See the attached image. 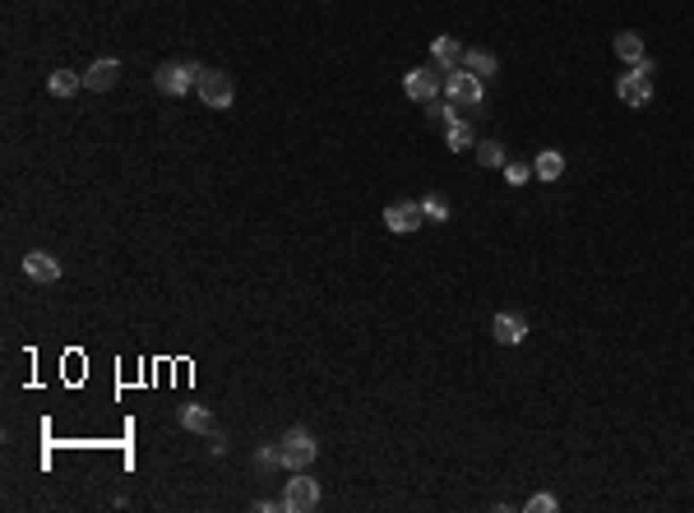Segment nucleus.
<instances>
[{
  "label": "nucleus",
  "mask_w": 694,
  "mask_h": 513,
  "mask_svg": "<svg viewBox=\"0 0 694 513\" xmlns=\"http://www.w3.org/2000/svg\"><path fill=\"white\" fill-rule=\"evenodd\" d=\"M444 102L449 106H459V112H472L477 116V106L487 102V79H477L472 70H444Z\"/></svg>",
  "instance_id": "nucleus-1"
},
{
  "label": "nucleus",
  "mask_w": 694,
  "mask_h": 513,
  "mask_svg": "<svg viewBox=\"0 0 694 513\" xmlns=\"http://www.w3.org/2000/svg\"><path fill=\"white\" fill-rule=\"evenodd\" d=\"M199 70L195 61H167V65H157L153 70V88L163 93V97H185L195 84H199Z\"/></svg>",
  "instance_id": "nucleus-2"
},
{
  "label": "nucleus",
  "mask_w": 694,
  "mask_h": 513,
  "mask_svg": "<svg viewBox=\"0 0 694 513\" xmlns=\"http://www.w3.org/2000/svg\"><path fill=\"white\" fill-rule=\"evenodd\" d=\"M278 449H283V472H306L319 458V444H315V435L306 425H292L287 435L278 440Z\"/></svg>",
  "instance_id": "nucleus-3"
},
{
  "label": "nucleus",
  "mask_w": 694,
  "mask_h": 513,
  "mask_svg": "<svg viewBox=\"0 0 694 513\" xmlns=\"http://www.w3.org/2000/svg\"><path fill=\"white\" fill-rule=\"evenodd\" d=\"M653 61H639V65H630V74H621L616 79V97L625 102V106H648V97H653Z\"/></svg>",
  "instance_id": "nucleus-4"
},
{
  "label": "nucleus",
  "mask_w": 694,
  "mask_h": 513,
  "mask_svg": "<svg viewBox=\"0 0 694 513\" xmlns=\"http://www.w3.org/2000/svg\"><path fill=\"white\" fill-rule=\"evenodd\" d=\"M319 504V481L310 472H292V481L283 485V513H310Z\"/></svg>",
  "instance_id": "nucleus-5"
},
{
  "label": "nucleus",
  "mask_w": 694,
  "mask_h": 513,
  "mask_svg": "<svg viewBox=\"0 0 694 513\" xmlns=\"http://www.w3.org/2000/svg\"><path fill=\"white\" fill-rule=\"evenodd\" d=\"M195 93H199V102L204 106H213V112H227L232 106V97H236V88H232V79L223 74V70H199V84H195Z\"/></svg>",
  "instance_id": "nucleus-6"
},
{
  "label": "nucleus",
  "mask_w": 694,
  "mask_h": 513,
  "mask_svg": "<svg viewBox=\"0 0 694 513\" xmlns=\"http://www.w3.org/2000/svg\"><path fill=\"white\" fill-rule=\"evenodd\" d=\"M403 93H408L412 102H436V97L444 93V70H436V65L408 70V74H403Z\"/></svg>",
  "instance_id": "nucleus-7"
},
{
  "label": "nucleus",
  "mask_w": 694,
  "mask_h": 513,
  "mask_svg": "<svg viewBox=\"0 0 694 513\" xmlns=\"http://www.w3.org/2000/svg\"><path fill=\"white\" fill-rule=\"evenodd\" d=\"M421 223H426L421 199H398V204H389V208H385V227H389L394 236H412Z\"/></svg>",
  "instance_id": "nucleus-8"
},
{
  "label": "nucleus",
  "mask_w": 694,
  "mask_h": 513,
  "mask_svg": "<svg viewBox=\"0 0 694 513\" xmlns=\"http://www.w3.org/2000/svg\"><path fill=\"white\" fill-rule=\"evenodd\" d=\"M61 273H65V268H61V259L51 250H29V255H23V278H29V282H61Z\"/></svg>",
  "instance_id": "nucleus-9"
},
{
  "label": "nucleus",
  "mask_w": 694,
  "mask_h": 513,
  "mask_svg": "<svg viewBox=\"0 0 694 513\" xmlns=\"http://www.w3.org/2000/svg\"><path fill=\"white\" fill-rule=\"evenodd\" d=\"M491 338H495L500 347H519V342L528 338V319H523V315H510V310L495 315V319H491Z\"/></svg>",
  "instance_id": "nucleus-10"
},
{
  "label": "nucleus",
  "mask_w": 694,
  "mask_h": 513,
  "mask_svg": "<svg viewBox=\"0 0 694 513\" xmlns=\"http://www.w3.org/2000/svg\"><path fill=\"white\" fill-rule=\"evenodd\" d=\"M116 79H121V61H116V56H102V61H93V65L84 70V88L106 93V88H116Z\"/></svg>",
  "instance_id": "nucleus-11"
},
{
  "label": "nucleus",
  "mask_w": 694,
  "mask_h": 513,
  "mask_svg": "<svg viewBox=\"0 0 694 513\" xmlns=\"http://www.w3.org/2000/svg\"><path fill=\"white\" fill-rule=\"evenodd\" d=\"M444 148H449V153L477 148V139H472V121H468L463 112H453V116L444 121Z\"/></svg>",
  "instance_id": "nucleus-12"
},
{
  "label": "nucleus",
  "mask_w": 694,
  "mask_h": 513,
  "mask_svg": "<svg viewBox=\"0 0 694 513\" xmlns=\"http://www.w3.org/2000/svg\"><path fill=\"white\" fill-rule=\"evenodd\" d=\"M431 61H436V70H459L463 65V42L459 38H431Z\"/></svg>",
  "instance_id": "nucleus-13"
},
{
  "label": "nucleus",
  "mask_w": 694,
  "mask_h": 513,
  "mask_svg": "<svg viewBox=\"0 0 694 513\" xmlns=\"http://www.w3.org/2000/svg\"><path fill=\"white\" fill-rule=\"evenodd\" d=\"M611 51H616V61H625V65H639V61H648V46H644V38L639 33H616V42H611Z\"/></svg>",
  "instance_id": "nucleus-14"
},
{
  "label": "nucleus",
  "mask_w": 694,
  "mask_h": 513,
  "mask_svg": "<svg viewBox=\"0 0 694 513\" xmlns=\"http://www.w3.org/2000/svg\"><path fill=\"white\" fill-rule=\"evenodd\" d=\"M532 176H537V181H560V176H565V153L542 148L537 157H532Z\"/></svg>",
  "instance_id": "nucleus-15"
},
{
  "label": "nucleus",
  "mask_w": 694,
  "mask_h": 513,
  "mask_svg": "<svg viewBox=\"0 0 694 513\" xmlns=\"http://www.w3.org/2000/svg\"><path fill=\"white\" fill-rule=\"evenodd\" d=\"M463 70H472L477 79H495L500 74V61H495V51L472 46V51H463Z\"/></svg>",
  "instance_id": "nucleus-16"
},
{
  "label": "nucleus",
  "mask_w": 694,
  "mask_h": 513,
  "mask_svg": "<svg viewBox=\"0 0 694 513\" xmlns=\"http://www.w3.org/2000/svg\"><path fill=\"white\" fill-rule=\"evenodd\" d=\"M181 430H190V435H213V430H218V425H213V412L208 408H181Z\"/></svg>",
  "instance_id": "nucleus-17"
},
{
  "label": "nucleus",
  "mask_w": 694,
  "mask_h": 513,
  "mask_svg": "<svg viewBox=\"0 0 694 513\" xmlns=\"http://www.w3.org/2000/svg\"><path fill=\"white\" fill-rule=\"evenodd\" d=\"M79 88H84V74H74V70H56L47 79V93L51 97H74Z\"/></svg>",
  "instance_id": "nucleus-18"
},
{
  "label": "nucleus",
  "mask_w": 694,
  "mask_h": 513,
  "mask_svg": "<svg viewBox=\"0 0 694 513\" xmlns=\"http://www.w3.org/2000/svg\"><path fill=\"white\" fill-rule=\"evenodd\" d=\"M477 162H482V167H504V144H495V139H477Z\"/></svg>",
  "instance_id": "nucleus-19"
},
{
  "label": "nucleus",
  "mask_w": 694,
  "mask_h": 513,
  "mask_svg": "<svg viewBox=\"0 0 694 513\" xmlns=\"http://www.w3.org/2000/svg\"><path fill=\"white\" fill-rule=\"evenodd\" d=\"M255 467H259L264 476H269V472H278V467H283V449H278V444H264V449L255 453Z\"/></svg>",
  "instance_id": "nucleus-20"
},
{
  "label": "nucleus",
  "mask_w": 694,
  "mask_h": 513,
  "mask_svg": "<svg viewBox=\"0 0 694 513\" xmlns=\"http://www.w3.org/2000/svg\"><path fill=\"white\" fill-rule=\"evenodd\" d=\"M421 213H426V223H444L449 218V199L444 195H426L421 199Z\"/></svg>",
  "instance_id": "nucleus-21"
},
{
  "label": "nucleus",
  "mask_w": 694,
  "mask_h": 513,
  "mask_svg": "<svg viewBox=\"0 0 694 513\" xmlns=\"http://www.w3.org/2000/svg\"><path fill=\"white\" fill-rule=\"evenodd\" d=\"M504 181H510V185H528L532 181V162H504Z\"/></svg>",
  "instance_id": "nucleus-22"
},
{
  "label": "nucleus",
  "mask_w": 694,
  "mask_h": 513,
  "mask_svg": "<svg viewBox=\"0 0 694 513\" xmlns=\"http://www.w3.org/2000/svg\"><path fill=\"white\" fill-rule=\"evenodd\" d=\"M555 509H560V500H555L551 491H542V495L528 500V513H555Z\"/></svg>",
  "instance_id": "nucleus-23"
},
{
  "label": "nucleus",
  "mask_w": 694,
  "mask_h": 513,
  "mask_svg": "<svg viewBox=\"0 0 694 513\" xmlns=\"http://www.w3.org/2000/svg\"><path fill=\"white\" fill-rule=\"evenodd\" d=\"M255 509H259V513H278V509H283V500H255Z\"/></svg>",
  "instance_id": "nucleus-24"
},
{
  "label": "nucleus",
  "mask_w": 694,
  "mask_h": 513,
  "mask_svg": "<svg viewBox=\"0 0 694 513\" xmlns=\"http://www.w3.org/2000/svg\"><path fill=\"white\" fill-rule=\"evenodd\" d=\"M208 440H213V444H208L213 453H227V435H218V430H213V435H208Z\"/></svg>",
  "instance_id": "nucleus-25"
}]
</instances>
